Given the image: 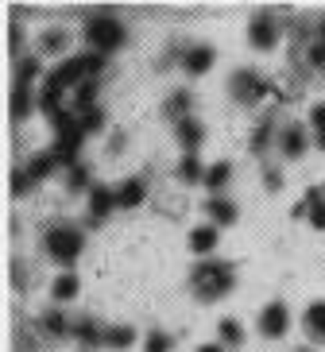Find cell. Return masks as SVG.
I'll use <instances>...</instances> for the list:
<instances>
[{"mask_svg":"<svg viewBox=\"0 0 325 352\" xmlns=\"http://www.w3.org/2000/svg\"><path fill=\"white\" fill-rule=\"evenodd\" d=\"M217 329H221V341H225V344H240V341H244V333H240V321L225 318V321L217 325Z\"/></svg>","mask_w":325,"mask_h":352,"instance_id":"obj_23","label":"cell"},{"mask_svg":"<svg viewBox=\"0 0 325 352\" xmlns=\"http://www.w3.org/2000/svg\"><path fill=\"white\" fill-rule=\"evenodd\" d=\"M306 213H310V225L314 228H325V194L322 190H310V194H306Z\"/></svg>","mask_w":325,"mask_h":352,"instance_id":"obj_18","label":"cell"},{"mask_svg":"<svg viewBox=\"0 0 325 352\" xmlns=\"http://www.w3.org/2000/svg\"><path fill=\"white\" fill-rule=\"evenodd\" d=\"M85 39H89L93 54H109V51H120V47H124L128 32H124V23L116 20V16L97 12V16H89V23H85Z\"/></svg>","mask_w":325,"mask_h":352,"instance_id":"obj_2","label":"cell"},{"mask_svg":"<svg viewBox=\"0 0 325 352\" xmlns=\"http://www.w3.org/2000/svg\"><path fill=\"white\" fill-rule=\"evenodd\" d=\"M302 325L314 341H325V302H314V306L302 314Z\"/></svg>","mask_w":325,"mask_h":352,"instance_id":"obj_13","label":"cell"},{"mask_svg":"<svg viewBox=\"0 0 325 352\" xmlns=\"http://www.w3.org/2000/svg\"><path fill=\"white\" fill-rule=\"evenodd\" d=\"M198 352H225V349H221V344H201Z\"/></svg>","mask_w":325,"mask_h":352,"instance_id":"obj_32","label":"cell"},{"mask_svg":"<svg viewBox=\"0 0 325 352\" xmlns=\"http://www.w3.org/2000/svg\"><path fill=\"white\" fill-rule=\"evenodd\" d=\"M201 140H205V128H201L198 120H194V116H186V120H179V144L186 147L190 155H194V151L201 147Z\"/></svg>","mask_w":325,"mask_h":352,"instance_id":"obj_9","label":"cell"},{"mask_svg":"<svg viewBox=\"0 0 325 352\" xmlns=\"http://www.w3.org/2000/svg\"><path fill=\"white\" fill-rule=\"evenodd\" d=\"M322 39H325V20H322Z\"/></svg>","mask_w":325,"mask_h":352,"instance_id":"obj_33","label":"cell"},{"mask_svg":"<svg viewBox=\"0 0 325 352\" xmlns=\"http://www.w3.org/2000/svg\"><path fill=\"white\" fill-rule=\"evenodd\" d=\"M32 109H35L32 89H16V94H12V116H16V120H23V116L32 113Z\"/></svg>","mask_w":325,"mask_h":352,"instance_id":"obj_21","label":"cell"},{"mask_svg":"<svg viewBox=\"0 0 325 352\" xmlns=\"http://www.w3.org/2000/svg\"><path fill=\"white\" fill-rule=\"evenodd\" d=\"M105 344L109 349H132V344H136V329H132V325H113V329L105 333Z\"/></svg>","mask_w":325,"mask_h":352,"instance_id":"obj_15","label":"cell"},{"mask_svg":"<svg viewBox=\"0 0 325 352\" xmlns=\"http://www.w3.org/2000/svg\"><path fill=\"white\" fill-rule=\"evenodd\" d=\"M144 349L147 352H170V337H167V333H151V337H147V344H144Z\"/></svg>","mask_w":325,"mask_h":352,"instance_id":"obj_28","label":"cell"},{"mask_svg":"<svg viewBox=\"0 0 325 352\" xmlns=\"http://www.w3.org/2000/svg\"><path fill=\"white\" fill-rule=\"evenodd\" d=\"M78 337H82L85 344H101L105 341V333L97 329V321H82V325H78Z\"/></svg>","mask_w":325,"mask_h":352,"instance_id":"obj_26","label":"cell"},{"mask_svg":"<svg viewBox=\"0 0 325 352\" xmlns=\"http://www.w3.org/2000/svg\"><path fill=\"white\" fill-rule=\"evenodd\" d=\"M236 283L232 275V263H217V259H205L198 267L190 271V290L198 294L201 302H213V298H225Z\"/></svg>","mask_w":325,"mask_h":352,"instance_id":"obj_1","label":"cell"},{"mask_svg":"<svg viewBox=\"0 0 325 352\" xmlns=\"http://www.w3.org/2000/svg\"><path fill=\"white\" fill-rule=\"evenodd\" d=\"M287 329H291V310L283 302H267L260 314V333L275 341V337H287Z\"/></svg>","mask_w":325,"mask_h":352,"instance_id":"obj_5","label":"cell"},{"mask_svg":"<svg viewBox=\"0 0 325 352\" xmlns=\"http://www.w3.org/2000/svg\"><path fill=\"white\" fill-rule=\"evenodd\" d=\"M58 166V159L54 155H39V159H32V166H27V175H32V182H39V178H47Z\"/></svg>","mask_w":325,"mask_h":352,"instance_id":"obj_22","label":"cell"},{"mask_svg":"<svg viewBox=\"0 0 325 352\" xmlns=\"http://www.w3.org/2000/svg\"><path fill=\"white\" fill-rule=\"evenodd\" d=\"M217 225H201V228H190V252H198V256H210L217 248Z\"/></svg>","mask_w":325,"mask_h":352,"instance_id":"obj_8","label":"cell"},{"mask_svg":"<svg viewBox=\"0 0 325 352\" xmlns=\"http://www.w3.org/2000/svg\"><path fill=\"white\" fill-rule=\"evenodd\" d=\"M70 190H85V170L82 166H70Z\"/></svg>","mask_w":325,"mask_h":352,"instance_id":"obj_31","label":"cell"},{"mask_svg":"<svg viewBox=\"0 0 325 352\" xmlns=\"http://www.w3.org/2000/svg\"><path fill=\"white\" fill-rule=\"evenodd\" d=\"M78 128H82V132H101V128H105V113H101L97 104L78 109Z\"/></svg>","mask_w":325,"mask_h":352,"instance_id":"obj_17","label":"cell"},{"mask_svg":"<svg viewBox=\"0 0 325 352\" xmlns=\"http://www.w3.org/2000/svg\"><path fill=\"white\" fill-rule=\"evenodd\" d=\"M298 352H310V349H298Z\"/></svg>","mask_w":325,"mask_h":352,"instance_id":"obj_34","label":"cell"},{"mask_svg":"<svg viewBox=\"0 0 325 352\" xmlns=\"http://www.w3.org/2000/svg\"><path fill=\"white\" fill-rule=\"evenodd\" d=\"M139 201H144V182L139 178H128V182L116 186V206L120 209H136Z\"/></svg>","mask_w":325,"mask_h":352,"instance_id":"obj_12","label":"cell"},{"mask_svg":"<svg viewBox=\"0 0 325 352\" xmlns=\"http://www.w3.org/2000/svg\"><path fill=\"white\" fill-rule=\"evenodd\" d=\"M186 109H190V94H186V89L167 101V116H175V120H186Z\"/></svg>","mask_w":325,"mask_h":352,"instance_id":"obj_25","label":"cell"},{"mask_svg":"<svg viewBox=\"0 0 325 352\" xmlns=\"http://www.w3.org/2000/svg\"><path fill=\"white\" fill-rule=\"evenodd\" d=\"M310 124H314V144L325 151V104H314V113H310Z\"/></svg>","mask_w":325,"mask_h":352,"instance_id":"obj_24","label":"cell"},{"mask_svg":"<svg viewBox=\"0 0 325 352\" xmlns=\"http://www.w3.org/2000/svg\"><path fill=\"white\" fill-rule=\"evenodd\" d=\"M179 178L194 186V182H205V170H201V163H198L194 155H186V159L179 163Z\"/></svg>","mask_w":325,"mask_h":352,"instance_id":"obj_20","label":"cell"},{"mask_svg":"<svg viewBox=\"0 0 325 352\" xmlns=\"http://www.w3.org/2000/svg\"><path fill=\"white\" fill-rule=\"evenodd\" d=\"M205 209H210L213 225H232V221H236V206H232L229 197H213Z\"/></svg>","mask_w":325,"mask_h":352,"instance_id":"obj_14","label":"cell"},{"mask_svg":"<svg viewBox=\"0 0 325 352\" xmlns=\"http://www.w3.org/2000/svg\"><path fill=\"white\" fill-rule=\"evenodd\" d=\"M182 66H186V74H205L213 66V47H190L182 54Z\"/></svg>","mask_w":325,"mask_h":352,"instance_id":"obj_11","label":"cell"},{"mask_svg":"<svg viewBox=\"0 0 325 352\" xmlns=\"http://www.w3.org/2000/svg\"><path fill=\"white\" fill-rule=\"evenodd\" d=\"M248 39H252L256 51H271L275 43H279V20H275V16H252Z\"/></svg>","mask_w":325,"mask_h":352,"instance_id":"obj_6","label":"cell"},{"mask_svg":"<svg viewBox=\"0 0 325 352\" xmlns=\"http://www.w3.org/2000/svg\"><path fill=\"white\" fill-rule=\"evenodd\" d=\"M43 47H47V51H54V54H58V51H63V47H66V32H47V35H43Z\"/></svg>","mask_w":325,"mask_h":352,"instance_id":"obj_29","label":"cell"},{"mask_svg":"<svg viewBox=\"0 0 325 352\" xmlns=\"http://www.w3.org/2000/svg\"><path fill=\"white\" fill-rule=\"evenodd\" d=\"M51 298L54 302L78 298V275H58V279H54V287H51Z\"/></svg>","mask_w":325,"mask_h":352,"instance_id":"obj_16","label":"cell"},{"mask_svg":"<svg viewBox=\"0 0 325 352\" xmlns=\"http://www.w3.org/2000/svg\"><path fill=\"white\" fill-rule=\"evenodd\" d=\"M116 206V190H105V186H93L89 190V221H105L109 217V209Z\"/></svg>","mask_w":325,"mask_h":352,"instance_id":"obj_7","label":"cell"},{"mask_svg":"<svg viewBox=\"0 0 325 352\" xmlns=\"http://www.w3.org/2000/svg\"><path fill=\"white\" fill-rule=\"evenodd\" d=\"M279 151H283L287 159H298L306 151V132L302 128H283L279 132Z\"/></svg>","mask_w":325,"mask_h":352,"instance_id":"obj_10","label":"cell"},{"mask_svg":"<svg viewBox=\"0 0 325 352\" xmlns=\"http://www.w3.org/2000/svg\"><path fill=\"white\" fill-rule=\"evenodd\" d=\"M229 89H232V97H236L240 104H256V101H263V97H267V89H271V85L263 82L256 70H236V74H232V82H229Z\"/></svg>","mask_w":325,"mask_h":352,"instance_id":"obj_4","label":"cell"},{"mask_svg":"<svg viewBox=\"0 0 325 352\" xmlns=\"http://www.w3.org/2000/svg\"><path fill=\"white\" fill-rule=\"evenodd\" d=\"M43 244H47V256L54 259V263H66L70 267L74 259L82 256V248H85V236L78 232L74 225H54L47 236H43Z\"/></svg>","mask_w":325,"mask_h":352,"instance_id":"obj_3","label":"cell"},{"mask_svg":"<svg viewBox=\"0 0 325 352\" xmlns=\"http://www.w3.org/2000/svg\"><path fill=\"white\" fill-rule=\"evenodd\" d=\"M229 178H232V163H213L210 170H205V186L221 190V186H229Z\"/></svg>","mask_w":325,"mask_h":352,"instance_id":"obj_19","label":"cell"},{"mask_svg":"<svg viewBox=\"0 0 325 352\" xmlns=\"http://www.w3.org/2000/svg\"><path fill=\"white\" fill-rule=\"evenodd\" d=\"M310 63H314V66H325V39H317L314 47H310Z\"/></svg>","mask_w":325,"mask_h":352,"instance_id":"obj_30","label":"cell"},{"mask_svg":"<svg viewBox=\"0 0 325 352\" xmlns=\"http://www.w3.org/2000/svg\"><path fill=\"white\" fill-rule=\"evenodd\" d=\"M43 325H47V333H51V337H63V333H70V325H66L63 314H47V318H43Z\"/></svg>","mask_w":325,"mask_h":352,"instance_id":"obj_27","label":"cell"}]
</instances>
